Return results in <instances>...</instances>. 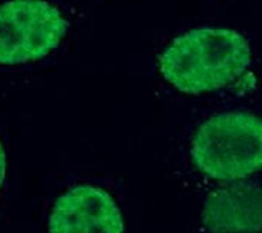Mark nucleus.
Wrapping results in <instances>:
<instances>
[{"instance_id": "f257e3e1", "label": "nucleus", "mask_w": 262, "mask_h": 233, "mask_svg": "<svg viewBox=\"0 0 262 233\" xmlns=\"http://www.w3.org/2000/svg\"><path fill=\"white\" fill-rule=\"evenodd\" d=\"M251 47L231 28L201 27L177 36L159 58V68L171 86L188 94L214 91L248 70Z\"/></svg>"}, {"instance_id": "f03ea898", "label": "nucleus", "mask_w": 262, "mask_h": 233, "mask_svg": "<svg viewBox=\"0 0 262 233\" xmlns=\"http://www.w3.org/2000/svg\"><path fill=\"white\" fill-rule=\"evenodd\" d=\"M191 159L205 176L237 182L262 169V119L249 112L214 114L191 141Z\"/></svg>"}, {"instance_id": "7ed1b4c3", "label": "nucleus", "mask_w": 262, "mask_h": 233, "mask_svg": "<svg viewBox=\"0 0 262 233\" xmlns=\"http://www.w3.org/2000/svg\"><path fill=\"white\" fill-rule=\"evenodd\" d=\"M68 20L48 2L0 5V63L20 65L53 51L68 32Z\"/></svg>"}, {"instance_id": "20e7f679", "label": "nucleus", "mask_w": 262, "mask_h": 233, "mask_svg": "<svg viewBox=\"0 0 262 233\" xmlns=\"http://www.w3.org/2000/svg\"><path fill=\"white\" fill-rule=\"evenodd\" d=\"M48 231L124 233V219L111 193L94 185H76L56 199Z\"/></svg>"}, {"instance_id": "39448f33", "label": "nucleus", "mask_w": 262, "mask_h": 233, "mask_svg": "<svg viewBox=\"0 0 262 233\" xmlns=\"http://www.w3.org/2000/svg\"><path fill=\"white\" fill-rule=\"evenodd\" d=\"M211 233H256L262 228V187L236 184L211 193L203 207Z\"/></svg>"}, {"instance_id": "423d86ee", "label": "nucleus", "mask_w": 262, "mask_h": 233, "mask_svg": "<svg viewBox=\"0 0 262 233\" xmlns=\"http://www.w3.org/2000/svg\"><path fill=\"white\" fill-rule=\"evenodd\" d=\"M5 176H7V156L4 152L2 142H0V190H2V187H4Z\"/></svg>"}]
</instances>
